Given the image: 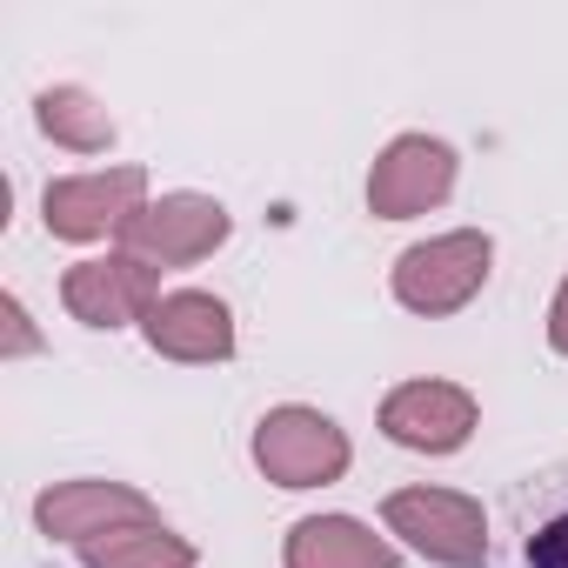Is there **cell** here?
<instances>
[{
  "label": "cell",
  "instance_id": "1",
  "mask_svg": "<svg viewBox=\"0 0 568 568\" xmlns=\"http://www.w3.org/2000/svg\"><path fill=\"white\" fill-rule=\"evenodd\" d=\"M488 261H495V241L481 227L435 234V241H422L395 261V302L415 308V315H455L481 295Z\"/></svg>",
  "mask_w": 568,
  "mask_h": 568
},
{
  "label": "cell",
  "instance_id": "2",
  "mask_svg": "<svg viewBox=\"0 0 568 568\" xmlns=\"http://www.w3.org/2000/svg\"><path fill=\"white\" fill-rule=\"evenodd\" d=\"M388 535H402L408 548H422L442 568H481L488 561V521L481 501L455 495V488H402L388 495Z\"/></svg>",
  "mask_w": 568,
  "mask_h": 568
},
{
  "label": "cell",
  "instance_id": "3",
  "mask_svg": "<svg viewBox=\"0 0 568 568\" xmlns=\"http://www.w3.org/2000/svg\"><path fill=\"white\" fill-rule=\"evenodd\" d=\"M254 462L281 488H322V481H342L348 435L328 415H315V408H274L254 428Z\"/></svg>",
  "mask_w": 568,
  "mask_h": 568
},
{
  "label": "cell",
  "instance_id": "4",
  "mask_svg": "<svg viewBox=\"0 0 568 568\" xmlns=\"http://www.w3.org/2000/svg\"><path fill=\"white\" fill-rule=\"evenodd\" d=\"M221 241H227V207L207 194H161L121 227V254H134L148 267H187V261L214 254Z\"/></svg>",
  "mask_w": 568,
  "mask_h": 568
},
{
  "label": "cell",
  "instance_id": "5",
  "mask_svg": "<svg viewBox=\"0 0 568 568\" xmlns=\"http://www.w3.org/2000/svg\"><path fill=\"white\" fill-rule=\"evenodd\" d=\"M61 302L74 322L88 328H121V322H148L161 302V267L134 261V254H108V261H74L61 281Z\"/></svg>",
  "mask_w": 568,
  "mask_h": 568
},
{
  "label": "cell",
  "instance_id": "6",
  "mask_svg": "<svg viewBox=\"0 0 568 568\" xmlns=\"http://www.w3.org/2000/svg\"><path fill=\"white\" fill-rule=\"evenodd\" d=\"M148 174L141 168H108V174H74L48 187V234L61 241H101L121 234L148 201Z\"/></svg>",
  "mask_w": 568,
  "mask_h": 568
},
{
  "label": "cell",
  "instance_id": "7",
  "mask_svg": "<svg viewBox=\"0 0 568 568\" xmlns=\"http://www.w3.org/2000/svg\"><path fill=\"white\" fill-rule=\"evenodd\" d=\"M34 521H41V535L88 548V541H101L114 528H141V521H161V515H154V501L141 488H121V481H61V488H48L34 501Z\"/></svg>",
  "mask_w": 568,
  "mask_h": 568
},
{
  "label": "cell",
  "instance_id": "8",
  "mask_svg": "<svg viewBox=\"0 0 568 568\" xmlns=\"http://www.w3.org/2000/svg\"><path fill=\"white\" fill-rule=\"evenodd\" d=\"M448 187H455V154L428 134H402V141H388V154L368 174V207L382 221H408V214H428L435 201H448Z\"/></svg>",
  "mask_w": 568,
  "mask_h": 568
},
{
  "label": "cell",
  "instance_id": "9",
  "mask_svg": "<svg viewBox=\"0 0 568 568\" xmlns=\"http://www.w3.org/2000/svg\"><path fill=\"white\" fill-rule=\"evenodd\" d=\"M382 428L402 442V448H422V455H455L468 435H475V395L455 388V382H408L382 402Z\"/></svg>",
  "mask_w": 568,
  "mask_h": 568
},
{
  "label": "cell",
  "instance_id": "10",
  "mask_svg": "<svg viewBox=\"0 0 568 568\" xmlns=\"http://www.w3.org/2000/svg\"><path fill=\"white\" fill-rule=\"evenodd\" d=\"M141 328H148L154 355H168V362H227V355H234V322H227V308H221L214 295H201V288L161 295Z\"/></svg>",
  "mask_w": 568,
  "mask_h": 568
},
{
  "label": "cell",
  "instance_id": "11",
  "mask_svg": "<svg viewBox=\"0 0 568 568\" xmlns=\"http://www.w3.org/2000/svg\"><path fill=\"white\" fill-rule=\"evenodd\" d=\"M288 568H395V541L355 515H308L288 535Z\"/></svg>",
  "mask_w": 568,
  "mask_h": 568
},
{
  "label": "cell",
  "instance_id": "12",
  "mask_svg": "<svg viewBox=\"0 0 568 568\" xmlns=\"http://www.w3.org/2000/svg\"><path fill=\"white\" fill-rule=\"evenodd\" d=\"M34 114H41V128H48L61 148H74V154L114 148V121H108V108H101L88 88H48V94L34 101Z\"/></svg>",
  "mask_w": 568,
  "mask_h": 568
},
{
  "label": "cell",
  "instance_id": "13",
  "mask_svg": "<svg viewBox=\"0 0 568 568\" xmlns=\"http://www.w3.org/2000/svg\"><path fill=\"white\" fill-rule=\"evenodd\" d=\"M88 568H194V548L181 535H168L161 521H141V528H114L101 541L81 548Z\"/></svg>",
  "mask_w": 568,
  "mask_h": 568
},
{
  "label": "cell",
  "instance_id": "14",
  "mask_svg": "<svg viewBox=\"0 0 568 568\" xmlns=\"http://www.w3.org/2000/svg\"><path fill=\"white\" fill-rule=\"evenodd\" d=\"M528 568H568V515L548 521V528L528 541Z\"/></svg>",
  "mask_w": 568,
  "mask_h": 568
},
{
  "label": "cell",
  "instance_id": "15",
  "mask_svg": "<svg viewBox=\"0 0 568 568\" xmlns=\"http://www.w3.org/2000/svg\"><path fill=\"white\" fill-rule=\"evenodd\" d=\"M0 315H8V342H0V355H34L41 348V335H34V322H28V308L8 295L0 302Z\"/></svg>",
  "mask_w": 568,
  "mask_h": 568
},
{
  "label": "cell",
  "instance_id": "16",
  "mask_svg": "<svg viewBox=\"0 0 568 568\" xmlns=\"http://www.w3.org/2000/svg\"><path fill=\"white\" fill-rule=\"evenodd\" d=\"M548 342H555V355H568V281H561V295L548 308Z\"/></svg>",
  "mask_w": 568,
  "mask_h": 568
}]
</instances>
